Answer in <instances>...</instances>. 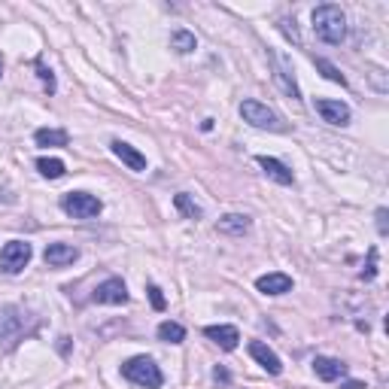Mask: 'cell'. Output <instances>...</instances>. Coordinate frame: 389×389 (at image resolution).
I'll use <instances>...</instances> for the list:
<instances>
[{
    "instance_id": "obj_27",
    "label": "cell",
    "mask_w": 389,
    "mask_h": 389,
    "mask_svg": "<svg viewBox=\"0 0 389 389\" xmlns=\"http://www.w3.org/2000/svg\"><path fill=\"white\" fill-rule=\"evenodd\" d=\"M280 25H283V33H286V37H289V40H295V43H299V31H295V21H289V19H283V21H280Z\"/></svg>"
},
{
    "instance_id": "obj_5",
    "label": "cell",
    "mask_w": 389,
    "mask_h": 389,
    "mask_svg": "<svg viewBox=\"0 0 389 389\" xmlns=\"http://www.w3.org/2000/svg\"><path fill=\"white\" fill-rule=\"evenodd\" d=\"M31 256H33L31 244H25V240H9V244L0 249V274H19V271H25Z\"/></svg>"
},
{
    "instance_id": "obj_7",
    "label": "cell",
    "mask_w": 389,
    "mask_h": 389,
    "mask_svg": "<svg viewBox=\"0 0 389 389\" xmlns=\"http://www.w3.org/2000/svg\"><path fill=\"white\" fill-rule=\"evenodd\" d=\"M313 107H316V113L323 116L328 125H350V107L344 104V100H331V98H316L313 100Z\"/></svg>"
},
{
    "instance_id": "obj_4",
    "label": "cell",
    "mask_w": 389,
    "mask_h": 389,
    "mask_svg": "<svg viewBox=\"0 0 389 389\" xmlns=\"http://www.w3.org/2000/svg\"><path fill=\"white\" fill-rule=\"evenodd\" d=\"M240 116H244V122H249L253 128H261V131H286L283 119L265 104H259V100H244L240 104Z\"/></svg>"
},
{
    "instance_id": "obj_11",
    "label": "cell",
    "mask_w": 389,
    "mask_h": 389,
    "mask_svg": "<svg viewBox=\"0 0 389 389\" xmlns=\"http://www.w3.org/2000/svg\"><path fill=\"white\" fill-rule=\"evenodd\" d=\"M43 259H46V265L49 268H64V265H73V261L79 259V249L71 247V244H49Z\"/></svg>"
},
{
    "instance_id": "obj_30",
    "label": "cell",
    "mask_w": 389,
    "mask_h": 389,
    "mask_svg": "<svg viewBox=\"0 0 389 389\" xmlns=\"http://www.w3.org/2000/svg\"><path fill=\"white\" fill-rule=\"evenodd\" d=\"M341 389H368L362 380H347V383H341Z\"/></svg>"
},
{
    "instance_id": "obj_31",
    "label": "cell",
    "mask_w": 389,
    "mask_h": 389,
    "mask_svg": "<svg viewBox=\"0 0 389 389\" xmlns=\"http://www.w3.org/2000/svg\"><path fill=\"white\" fill-rule=\"evenodd\" d=\"M0 76H4V58H0Z\"/></svg>"
},
{
    "instance_id": "obj_3",
    "label": "cell",
    "mask_w": 389,
    "mask_h": 389,
    "mask_svg": "<svg viewBox=\"0 0 389 389\" xmlns=\"http://www.w3.org/2000/svg\"><path fill=\"white\" fill-rule=\"evenodd\" d=\"M61 210L67 216H73V219H95V216L104 210V204L88 192H67L61 198Z\"/></svg>"
},
{
    "instance_id": "obj_8",
    "label": "cell",
    "mask_w": 389,
    "mask_h": 389,
    "mask_svg": "<svg viewBox=\"0 0 389 389\" xmlns=\"http://www.w3.org/2000/svg\"><path fill=\"white\" fill-rule=\"evenodd\" d=\"M91 299H95L98 304H125L128 301V289H125V283L119 277H110V280H104L98 286Z\"/></svg>"
},
{
    "instance_id": "obj_2",
    "label": "cell",
    "mask_w": 389,
    "mask_h": 389,
    "mask_svg": "<svg viewBox=\"0 0 389 389\" xmlns=\"http://www.w3.org/2000/svg\"><path fill=\"white\" fill-rule=\"evenodd\" d=\"M122 377L125 380H131L137 386H146V389H158L162 386V371H158V365L150 359V356H134L122 365Z\"/></svg>"
},
{
    "instance_id": "obj_17",
    "label": "cell",
    "mask_w": 389,
    "mask_h": 389,
    "mask_svg": "<svg viewBox=\"0 0 389 389\" xmlns=\"http://www.w3.org/2000/svg\"><path fill=\"white\" fill-rule=\"evenodd\" d=\"M216 228H219L222 234H232V237H240L249 232V216L244 213H225L219 222H216Z\"/></svg>"
},
{
    "instance_id": "obj_15",
    "label": "cell",
    "mask_w": 389,
    "mask_h": 389,
    "mask_svg": "<svg viewBox=\"0 0 389 389\" xmlns=\"http://www.w3.org/2000/svg\"><path fill=\"white\" fill-rule=\"evenodd\" d=\"M256 162H259V167H261V170H265V174H268L271 180H277V182H280V186H292V182H295V177H292V170H289V167H286L283 162H277V158H271V155H259V158H256Z\"/></svg>"
},
{
    "instance_id": "obj_1",
    "label": "cell",
    "mask_w": 389,
    "mask_h": 389,
    "mask_svg": "<svg viewBox=\"0 0 389 389\" xmlns=\"http://www.w3.org/2000/svg\"><path fill=\"white\" fill-rule=\"evenodd\" d=\"M311 19H313V33L323 43H328V46L344 43V37H347V19H344V13H341V6L323 4V6L313 9Z\"/></svg>"
},
{
    "instance_id": "obj_6",
    "label": "cell",
    "mask_w": 389,
    "mask_h": 389,
    "mask_svg": "<svg viewBox=\"0 0 389 389\" xmlns=\"http://www.w3.org/2000/svg\"><path fill=\"white\" fill-rule=\"evenodd\" d=\"M25 331V311L19 307H0V341H6L9 347L16 344Z\"/></svg>"
},
{
    "instance_id": "obj_24",
    "label": "cell",
    "mask_w": 389,
    "mask_h": 389,
    "mask_svg": "<svg viewBox=\"0 0 389 389\" xmlns=\"http://www.w3.org/2000/svg\"><path fill=\"white\" fill-rule=\"evenodd\" d=\"M37 73H40V79H43L46 91H49V95H52V91H55V76H52V71H49V67L43 64V58H37Z\"/></svg>"
},
{
    "instance_id": "obj_21",
    "label": "cell",
    "mask_w": 389,
    "mask_h": 389,
    "mask_svg": "<svg viewBox=\"0 0 389 389\" xmlns=\"http://www.w3.org/2000/svg\"><path fill=\"white\" fill-rule=\"evenodd\" d=\"M37 170L46 180H58V177H64V162H61V158H40Z\"/></svg>"
},
{
    "instance_id": "obj_19",
    "label": "cell",
    "mask_w": 389,
    "mask_h": 389,
    "mask_svg": "<svg viewBox=\"0 0 389 389\" xmlns=\"http://www.w3.org/2000/svg\"><path fill=\"white\" fill-rule=\"evenodd\" d=\"M170 49H177L180 55H189V52H194L198 49V40H194V33H189V31H174L170 33Z\"/></svg>"
},
{
    "instance_id": "obj_14",
    "label": "cell",
    "mask_w": 389,
    "mask_h": 389,
    "mask_svg": "<svg viewBox=\"0 0 389 389\" xmlns=\"http://www.w3.org/2000/svg\"><path fill=\"white\" fill-rule=\"evenodd\" d=\"M313 371H316L319 380L331 383V380H341V377L347 374V365L341 359H331V356H316L313 359Z\"/></svg>"
},
{
    "instance_id": "obj_23",
    "label": "cell",
    "mask_w": 389,
    "mask_h": 389,
    "mask_svg": "<svg viewBox=\"0 0 389 389\" xmlns=\"http://www.w3.org/2000/svg\"><path fill=\"white\" fill-rule=\"evenodd\" d=\"M174 204H177V210H180V213H186V216H189V219H201V207L189 198L186 192H180L177 198H174Z\"/></svg>"
},
{
    "instance_id": "obj_13",
    "label": "cell",
    "mask_w": 389,
    "mask_h": 389,
    "mask_svg": "<svg viewBox=\"0 0 389 389\" xmlns=\"http://www.w3.org/2000/svg\"><path fill=\"white\" fill-rule=\"evenodd\" d=\"M256 289L261 295H286V292L292 289V277H289V274L274 271V274H265V277L256 280Z\"/></svg>"
},
{
    "instance_id": "obj_25",
    "label": "cell",
    "mask_w": 389,
    "mask_h": 389,
    "mask_svg": "<svg viewBox=\"0 0 389 389\" xmlns=\"http://www.w3.org/2000/svg\"><path fill=\"white\" fill-rule=\"evenodd\" d=\"M146 292H150V301H152V307H155V311H165V307H167V301H165L162 289H158V286H150V289H146Z\"/></svg>"
},
{
    "instance_id": "obj_28",
    "label": "cell",
    "mask_w": 389,
    "mask_h": 389,
    "mask_svg": "<svg viewBox=\"0 0 389 389\" xmlns=\"http://www.w3.org/2000/svg\"><path fill=\"white\" fill-rule=\"evenodd\" d=\"M377 232H380V234H386V232H389V225H386V207L377 210Z\"/></svg>"
},
{
    "instance_id": "obj_26",
    "label": "cell",
    "mask_w": 389,
    "mask_h": 389,
    "mask_svg": "<svg viewBox=\"0 0 389 389\" xmlns=\"http://www.w3.org/2000/svg\"><path fill=\"white\" fill-rule=\"evenodd\" d=\"M377 277V249H371V256H368V268L362 271V280H374Z\"/></svg>"
},
{
    "instance_id": "obj_22",
    "label": "cell",
    "mask_w": 389,
    "mask_h": 389,
    "mask_svg": "<svg viewBox=\"0 0 389 389\" xmlns=\"http://www.w3.org/2000/svg\"><path fill=\"white\" fill-rule=\"evenodd\" d=\"M313 64H316V71H323L326 79H331V83H338V85H347V76L341 73L331 61H326V58H313Z\"/></svg>"
},
{
    "instance_id": "obj_10",
    "label": "cell",
    "mask_w": 389,
    "mask_h": 389,
    "mask_svg": "<svg viewBox=\"0 0 389 389\" xmlns=\"http://www.w3.org/2000/svg\"><path fill=\"white\" fill-rule=\"evenodd\" d=\"M110 150H113V155H116L122 165H128L131 170H137V174H143V170H146V155H143V152H137L131 143H125V140H113V143H110Z\"/></svg>"
},
{
    "instance_id": "obj_20",
    "label": "cell",
    "mask_w": 389,
    "mask_h": 389,
    "mask_svg": "<svg viewBox=\"0 0 389 389\" xmlns=\"http://www.w3.org/2000/svg\"><path fill=\"white\" fill-rule=\"evenodd\" d=\"M158 338H162L165 344H182V341H186V328H182L180 323H170V319H165V323L158 326Z\"/></svg>"
},
{
    "instance_id": "obj_9",
    "label": "cell",
    "mask_w": 389,
    "mask_h": 389,
    "mask_svg": "<svg viewBox=\"0 0 389 389\" xmlns=\"http://www.w3.org/2000/svg\"><path fill=\"white\" fill-rule=\"evenodd\" d=\"M271 61H274V67H277V71H274V79H277V83H280V88H283L289 98L301 100V91H299V83H295V76H292L295 71L289 67V61H286L283 55H277V52L271 55Z\"/></svg>"
},
{
    "instance_id": "obj_12",
    "label": "cell",
    "mask_w": 389,
    "mask_h": 389,
    "mask_svg": "<svg viewBox=\"0 0 389 389\" xmlns=\"http://www.w3.org/2000/svg\"><path fill=\"white\" fill-rule=\"evenodd\" d=\"M249 356H253L268 374H280V371H283L280 356H277V353H274L268 344H261V341H249Z\"/></svg>"
},
{
    "instance_id": "obj_18",
    "label": "cell",
    "mask_w": 389,
    "mask_h": 389,
    "mask_svg": "<svg viewBox=\"0 0 389 389\" xmlns=\"http://www.w3.org/2000/svg\"><path fill=\"white\" fill-rule=\"evenodd\" d=\"M33 140H37V146H67V131L61 128H40L37 134H33Z\"/></svg>"
},
{
    "instance_id": "obj_16",
    "label": "cell",
    "mask_w": 389,
    "mask_h": 389,
    "mask_svg": "<svg viewBox=\"0 0 389 389\" xmlns=\"http://www.w3.org/2000/svg\"><path fill=\"white\" fill-rule=\"evenodd\" d=\"M204 335H207L213 344H219L222 350H234L237 341H240L234 326H207V328H204Z\"/></svg>"
},
{
    "instance_id": "obj_29",
    "label": "cell",
    "mask_w": 389,
    "mask_h": 389,
    "mask_svg": "<svg viewBox=\"0 0 389 389\" xmlns=\"http://www.w3.org/2000/svg\"><path fill=\"white\" fill-rule=\"evenodd\" d=\"M213 377H216V380H222V383H228V380H232V374H228L225 368H216V371H213Z\"/></svg>"
}]
</instances>
